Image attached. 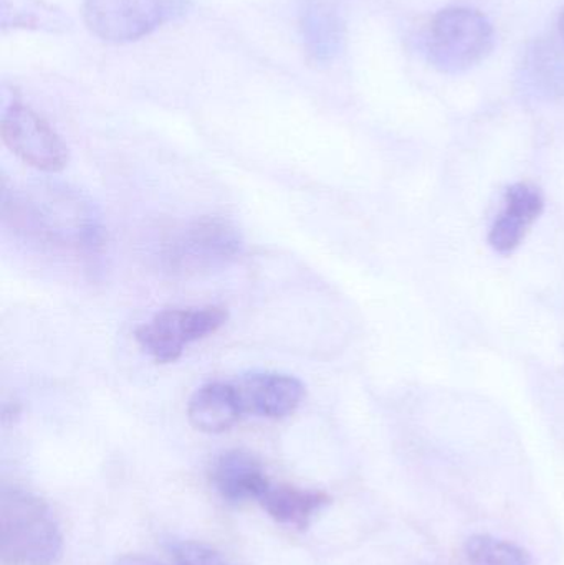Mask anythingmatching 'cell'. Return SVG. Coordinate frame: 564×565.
Masks as SVG:
<instances>
[{"label":"cell","instance_id":"cell-12","mask_svg":"<svg viewBox=\"0 0 564 565\" xmlns=\"http://www.w3.org/2000/svg\"><path fill=\"white\" fill-rule=\"evenodd\" d=\"M304 40L308 53L317 60L330 58L340 43V23L330 7H307L304 13Z\"/></svg>","mask_w":564,"mask_h":565},{"label":"cell","instance_id":"cell-7","mask_svg":"<svg viewBox=\"0 0 564 565\" xmlns=\"http://www.w3.org/2000/svg\"><path fill=\"white\" fill-rule=\"evenodd\" d=\"M234 384L244 414L274 420L294 414L307 395L300 379L280 372H254Z\"/></svg>","mask_w":564,"mask_h":565},{"label":"cell","instance_id":"cell-16","mask_svg":"<svg viewBox=\"0 0 564 565\" xmlns=\"http://www.w3.org/2000/svg\"><path fill=\"white\" fill-rule=\"evenodd\" d=\"M558 26L560 33H562V35L564 36V9L562 10V13H560Z\"/></svg>","mask_w":564,"mask_h":565},{"label":"cell","instance_id":"cell-8","mask_svg":"<svg viewBox=\"0 0 564 565\" xmlns=\"http://www.w3.org/2000/svg\"><path fill=\"white\" fill-rule=\"evenodd\" d=\"M545 209V199L536 185L517 182L503 199V209L489 232V245L500 255H512L529 235Z\"/></svg>","mask_w":564,"mask_h":565},{"label":"cell","instance_id":"cell-4","mask_svg":"<svg viewBox=\"0 0 564 565\" xmlns=\"http://www.w3.org/2000/svg\"><path fill=\"white\" fill-rule=\"evenodd\" d=\"M242 248L244 241L234 224L221 217H202L166 242L162 260L172 274L198 275L225 267Z\"/></svg>","mask_w":564,"mask_h":565},{"label":"cell","instance_id":"cell-14","mask_svg":"<svg viewBox=\"0 0 564 565\" xmlns=\"http://www.w3.org/2000/svg\"><path fill=\"white\" fill-rule=\"evenodd\" d=\"M175 565H232L212 551L211 547L195 543H179L172 547Z\"/></svg>","mask_w":564,"mask_h":565},{"label":"cell","instance_id":"cell-1","mask_svg":"<svg viewBox=\"0 0 564 565\" xmlns=\"http://www.w3.org/2000/svg\"><path fill=\"white\" fill-rule=\"evenodd\" d=\"M63 537L45 501L22 488L0 493V551L9 565H55Z\"/></svg>","mask_w":564,"mask_h":565},{"label":"cell","instance_id":"cell-6","mask_svg":"<svg viewBox=\"0 0 564 565\" xmlns=\"http://www.w3.org/2000/svg\"><path fill=\"white\" fill-rule=\"evenodd\" d=\"M2 139L25 164L58 172L68 164V149L55 129L29 106L13 102L3 109Z\"/></svg>","mask_w":564,"mask_h":565},{"label":"cell","instance_id":"cell-9","mask_svg":"<svg viewBox=\"0 0 564 565\" xmlns=\"http://www.w3.org/2000/svg\"><path fill=\"white\" fill-rule=\"evenodd\" d=\"M212 483L227 503L260 500L272 487L260 461L244 450L222 454L212 467Z\"/></svg>","mask_w":564,"mask_h":565},{"label":"cell","instance_id":"cell-15","mask_svg":"<svg viewBox=\"0 0 564 565\" xmlns=\"http://www.w3.org/2000/svg\"><path fill=\"white\" fill-rule=\"evenodd\" d=\"M116 565H166L158 563V561L152 559V557L145 556H125L116 563Z\"/></svg>","mask_w":564,"mask_h":565},{"label":"cell","instance_id":"cell-11","mask_svg":"<svg viewBox=\"0 0 564 565\" xmlns=\"http://www.w3.org/2000/svg\"><path fill=\"white\" fill-rule=\"evenodd\" d=\"M265 513L281 526L307 530L311 520L331 503L330 494L295 487H270L258 500Z\"/></svg>","mask_w":564,"mask_h":565},{"label":"cell","instance_id":"cell-2","mask_svg":"<svg viewBox=\"0 0 564 565\" xmlns=\"http://www.w3.org/2000/svg\"><path fill=\"white\" fill-rule=\"evenodd\" d=\"M493 45L492 22L469 7L439 10L424 32L427 60L444 73L469 72L492 53Z\"/></svg>","mask_w":564,"mask_h":565},{"label":"cell","instance_id":"cell-3","mask_svg":"<svg viewBox=\"0 0 564 565\" xmlns=\"http://www.w3.org/2000/svg\"><path fill=\"white\" fill-rule=\"evenodd\" d=\"M191 0H85L86 26L109 43L145 39L184 15Z\"/></svg>","mask_w":564,"mask_h":565},{"label":"cell","instance_id":"cell-13","mask_svg":"<svg viewBox=\"0 0 564 565\" xmlns=\"http://www.w3.org/2000/svg\"><path fill=\"white\" fill-rule=\"evenodd\" d=\"M464 556L467 565H532V556L525 547L489 534L469 537L464 546Z\"/></svg>","mask_w":564,"mask_h":565},{"label":"cell","instance_id":"cell-10","mask_svg":"<svg viewBox=\"0 0 564 565\" xmlns=\"http://www.w3.org/2000/svg\"><path fill=\"white\" fill-rule=\"evenodd\" d=\"M244 415L234 382H209L189 398L188 417L195 430L224 434Z\"/></svg>","mask_w":564,"mask_h":565},{"label":"cell","instance_id":"cell-5","mask_svg":"<svg viewBox=\"0 0 564 565\" xmlns=\"http://www.w3.org/2000/svg\"><path fill=\"white\" fill-rule=\"evenodd\" d=\"M227 319L228 311L222 306L166 309L139 326L135 338L149 358L171 364L189 344L214 334Z\"/></svg>","mask_w":564,"mask_h":565}]
</instances>
